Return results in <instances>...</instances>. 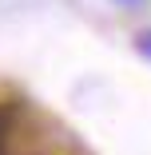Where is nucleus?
<instances>
[{"label": "nucleus", "instance_id": "nucleus-1", "mask_svg": "<svg viewBox=\"0 0 151 155\" xmlns=\"http://www.w3.org/2000/svg\"><path fill=\"white\" fill-rule=\"evenodd\" d=\"M16 115H20V104L16 100L0 104V155H8V139H12V127H16Z\"/></svg>", "mask_w": 151, "mask_h": 155}, {"label": "nucleus", "instance_id": "nucleus-3", "mask_svg": "<svg viewBox=\"0 0 151 155\" xmlns=\"http://www.w3.org/2000/svg\"><path fill=\"white\" fill-rule=\"evenodd\" d=\"M115 4H123V8H139L143 0H115Z\"/></svg>", "mask_w": 151, "mask_h": 155}, {"label": "nucleus", "instance_id": "nucleus-2", "mask_svg": "<svg viewBox=\"0 0 151 155\" xmlns=\"http://www.w3.org/2000/svg\"><path fill=\"white\" fill-rule=\"evenodd\" d=\"M135 48H139V52H143V56H147V60H151V32H143V36H139V40H135Z\"/></svg>", "mask_w": 151, "mask_h": 155}]
</instances>
